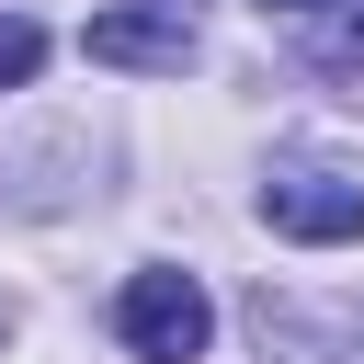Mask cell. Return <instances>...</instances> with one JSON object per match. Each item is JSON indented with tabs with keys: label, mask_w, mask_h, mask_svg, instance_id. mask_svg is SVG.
Here are the masks:
<instances>
[{
	"label": "cell",
	"mask_w": 364,
	"mask_h": 364,
	"mask_svg": "<svg viewBox=\"0 0 364 364\" xmlns=\"http://www.w3.org/2000/svg\"><path fill=\"white\" fill-rule=\"evenodd\" d=\"M307 57H318V68H364V0L307 11Z\"/></svg>",
	"instance_id": "277c9868"
},
{
	"label": "cell",
	"mask_w": 364,
	"mask_h": 364,
	"mask_svg": "<svg viewBox=\"0 0 364 364\" xmlns=\"http://www.w3.org/2000/svg\"><path fill=\"white\" fill-rule=\"evenodd\" d=\"M262 216H273L284 239H364V171H330V159H273Z\"/></svg>",
	"instance_id": "7a4b0ae2"
},
{
	"label": "cell",
	"mask_w": 364,
	"mask_h": 364,
	"mask_svg": "<svg viewBox=\"0 0 364 364\" xmlns=\"http://www.w3.org/2000/svg\"><path fill=\"white\" fill-rule=\"evenodd\" d=\"M46 68V23H23V11H0V91H23Z\"/></svg>",
	"instance_id": "5b68a950"
},
{
	"label": "cell",
	"mask_w": 364,
	"mask_h": 364,
	"mask_svg": "<svg viewBox=\"0 0 364 364\" xmlns=\"http://www.w3.org/2000/svg\"><path fill=\"white\" fill-rule=\"evenodd\" d=\"M114 330H125V353H148V364H193V353L216 341V307H205L193 273H136V284L114 296Z\"/></svg>",
	"instance_id": "6da1fadb"
},
{
	"label": "cell",
	"mask_w": 364,
	"mask_h": 364,
	"mask_svg": "<svg viewBox=\"0 0 364 364\" xmlns=\"http://www.w3.org/2000/svg\"><path fill=\"white\" fill-rule=\"evenodd\" d=\"M193 11L205 0H114V11H91V57L102 68H182L193 57Z\"/></svg>",
	"instance_id": "3957f363"
},
{
	"label": "cell",
	"mask_w": 364,
	"mask_h": 364,
	"mask_svg": "<svg viewBox=\"0 0 364 364\" xmlns=\"http://www.w3.org/2000/svg\"><path fill=\"white\" fill-rule=\"evenodd\" d=\"M262 11H296V23H307V11H330V0H262Z\"/></svg>",
	"instance_id": "8992f818"
}]
</instances>
